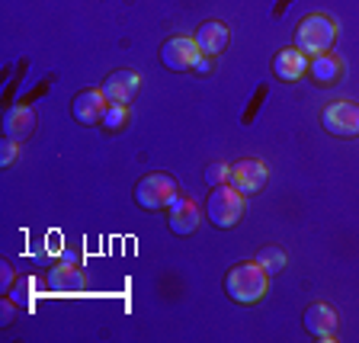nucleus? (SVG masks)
Returning <instances> with one entry per match:
<instances>
[{"label":"nucleus","mask_w":359,"mask_h":343,"mask_svg":"<svg viewBox=\"0 0 359 343\" xmlns=\"http://www.w3.org/2000/svg\"><path fill=\"white\" fill-rule=\"evenodd\" d=\"M266 279H269V273L257 260L241 263V267H234L224 276V292H228V299L241 302V305H254V302H260L266 295V289H269Z\"/></svg>","instance_id":"1"},{"label":"nucleus","mask_w":359,"mask_h":343,"mask_svg":"<svg viewBox=\"0 0 359 343\" xmlns=\"http://www.w3.org/2000/svg\"><path fill=\"white\" fill-rule=\"evenodd\" d=\"M334 36H337L334 20H327V16H321V13H311V16H305L302 26L295 29V48L311 55V58H318V55L330 52Z\"/></svg>","instance_id":"2"},{"label":"nucleus","mask_w":359,"mask_h":343,"mask_svg":"<svg viewBox=\"0 0 359 343\" xmlns=\"http://www.w3.org/2000/svg\"><path fill=\"white\" fill-rule=\"evenodd\" d=\"M173 199H177V180H173L170 173H148V177L138 180V187H135V202H138L144 212L167 209Z\"/></svg>","instance_id":"3"},{"label":"nucleus","mask_w":359,"mask_h":343,"mask_svg":"<svg viewBox=\"0 0 359 343\" xmlns=\"http://www.w3.org/2000/svg\"><path fill=\"white\" fill-rule=\"evenodd\" d=\"M241 218H244V193H238L231 183H222V187L212 189L209 222L215 224V228H234Z\"/></svg>","instance_id":"4"},{"label":"nucleus","mask_w":359,"mask_h":343,"mask_svg":"<svg viewBox=\"0 0 359 343\" xmlns=\"http://www.w3.org/2000/svg\"><path fill=\"white\" fill-rule=\"evenodd\" d=\"M324 128L340 138H353L359 135V103L353 100H337L324 109Z\"/></svg>","instance_id":"5"},{"label":"nucleus","mask_w":359,"mask_h":343,"mask_svg":"<svg viewBox=\"0 0 359 343\" xmlns=\"http://www.w3.org/2000/svg\"><path fill=\"white\" fill-rule=\"evenodd\" d=\"M199 58H202L199 45H196V39H189V36H173L170 42H164V48H161V61H164L170 71H177V74L193 71Z\"/></svg>","instance_id":"6"},{"label":"nucleus","mask_w":359,"mask_h":343,"mask_svg":"<svg viewBox=\"0 0 359 343\" xmlns=\"http://www.w3.org/2000/svg\"><path fill=\"white\" fill-rule=\"evenodd\" d=\"M266 164L263 161H238V164L231 167V173H228V183H231L238 193L250 196V193H260L263 187H266Z\"/></svg>","instance_id":"7"},{"label":"nucleus","mask_w":359,"mask_h":343,"mask_svg":"<svg viewBox=\"0 0 359 343\" xmlns=\"http://www.w3.org/2000/svg\"><path fill=\"white\" fill-rule=\"evenodd\" d=\"M138 83H142V77L135 74V71H116V74L106 77L103 97L109 100L112 106H128L132 97L138 93Z\"/></svg>","instance_id":"8"},{"label":"nucleus","mask_w":359,"mask_h":343,"mask_svg":"<svg viewBox=\"0 0 359 343\" xmlns=\"http://www.w3.org/2000/svg\"><path fill=\"white\" fill-rule=\"evenodd\" d=\"M109 106V100L103 97V90H83L77 93L74 103H71V112L74 119L83 122V126H93V122H103V112Z\"/></svg>","instance_id":"9"},{"label":"nucleus","mask_w":359,"mask_h":343,"mask_svg":"<svg viewBox=\"0 0 359 343\" xmlns=\"http://www.w3.org/2000/svg\"><path fill=\"white\" fill-rule=\"evenodd\" d=\"M196 228H199V206H196V199L177 196V199L170 202V231L180 234V238H187Z\"/></svg>","instance_id":"10"},{"label":"nucleus","mask_w":359,"mask_h":343,"mask_svg":"<svg viewBox=\"0 0 359 343\" xmlns=\"http://www.w3.org/2000/svg\"><path fill=\"white\" fill-rule=\"evenodd\" d=\"M305 330H308V334H314L318 340H330V337H334V330H337V311L330 305H324V302L308 305Z\"/></svg>","instance_id":"11"},{"label":"nucleus","mask_w":359,"mask_h":343,"mask_svg":"<svg viewBox=\"0 0 359 343\" xmlns=\"http://www.w3.org/2000/svg\"><path fill=\"white\" fill-rule=\"evenodd\" d=\"M36 132V112L29 106H13L4 116V138H13V142H26L29 135Z\"/></svg>","instance_id":"12"},{"label":"nucleus","mask_w":359,"mask_h":343,"mask_svg":"<svg viewBox=\"0 0 359 343\" xmlns=\"http://www.w3.org/2000/svg\"><path fill=\"white\" fill-rule=\"evenodd\" d=\"M308 71V55L299 52V48H283V52H276V58H273V74L279 77V81H299V77H305Z\"/></svg>","instance_id":"13"},{"label":"nucleus","mask_w":359,"mask_h":343,"mask_svg":"<svg viewBox=\"0 0 359 343\" xmlns=\"http://www.w3.org/2000/svg\"><path fill=\"white\" fill-rule=\"evenodd\" d=\"M83 273L74 267V263H58V267L48 273V289L52 292H58V295H74V292H81L83 289Z\"/></svg>","instance_id":"14"},{"label":"nucleus","mask_w":359,"mask_h":343,"mask_svg":"<svg viewBox=\"0 0 359 343\" xmlns=\"http://www.w3.org/2000/svg\"><path fill=\"white\" fill-rule=\"evenodd\" d=\"M196 45H199V52L202 55H218L228 45V26L224 22H218V20H205L196 29Z\"/></svg>","instance_id":"15"},{"label":"nucleus","mask_w":359,"mask_h":343,"mask_svg":"<svg viewBox=\"0 0 359 343\" xmlns=\"http://www.w3.org/2000/svg\"><path fill=\"white\" fill-rule=\"evenodd\" d=\"M340 58L337 55H330V52H324V55H318V58H311V77L318 83H330V81H337L340 77Z\"/></svg>","instance_id":"16"},{"label":"nucleus","mask_w":359,"mask_h":343,"mask_svg":"<svg viewBox=\"0 0 359 343\" xmlns=\"http://www.w3.org/2000/svg\"><path fill=\"white\" fill-rule=\"evenodd\" d=\"M10 299L16 302V308H32V302H36V279L32 276L16 279L13 289H10Z\"/></svg>","instance_id":"17"},{"label":"nucleus","mask_w":359,"mask_h":343,"mask_svg":"<svg viewBox=\"0 0 359 343\" xmlns=\"http://www.w3.org/2000/svg\"><path fill=\"white\" fill-rule=\"evenodd\" d=\"M254 260L260 263L263 269H266L269 276H273V273H279V269L285 267V260H289V257H285V250H283V247H263V250L254 257Z\"/></svg>","instance_id":"18"},{"label":"nucleus","mask_w":359,"mask_h":343,"mask_svg":"<svg viewBox=\"0 0 359 343\" xmlns=\"http://www.w3.org/2000/svg\"><path fill=\"white\" fill-rule=\"evenodd\" d=\"M126 119H128V106H106V112H103V126L106 128H112V132H116V128H122L126 126Z\"/></svg>","instance_id":"19"},{"label":"nucleus","mask_w":359,"mask_h":343,"mask_svg":"<svg viewBox=\"0 0 359 343\" xmlns=\"http://www.w3.org/2000/svg\"><path fill=\"white\" fill-rule=\"evenodd\" d=\"M228 173H231V167L222 164V161H215V164L205 167V180L209 183H215V187H222V183H228Z\"/></svg>","instance_id":"20"},{"label":"nucleus","mask_w":359,"mask_h":343,"mask_svg":"<svg viewBox=\"0 0 359 343\" xmlns=\"http://www.w3.org/2000/svg\"><path fill=\"white\" fill-rule=\"evenodd\" d=\"M16 144H20V142H13V138H7V142L0 144V164H4V167H10L16 161Z\"/></svg>","instance_id":"21"},{"label":"nucleus","mask_w":359,"mask_h":343,"mask_svg":"<svg viewBox=\"0 0 359 343\" xmlns=\"http://www.w3.org/2000/svg\"><path fill=\"white\" fill-rule=\"evenodd\" d=\"M13 283H16V279H13V267H10V263H0V289L10 292V289H13Z\"/></svg>","instance_id":"22"},{"label":"nucleus","mask_w":359,"mask_h":343,"mask_svg":"<svg viewBox=\"0 0 359 343\" xmlns=\"http://www.w3.org/2000/svg\"><path fill=\"white\" fill-rule=\"evenodd\" d=\"M13 308H16L13 299H4V305H0V321H4V324L13 321Z\"/></svg>","instance_id":"23"},{"label":"nucleus","mask_w":359,"mask_h":343,"mask_svg":"<svg viewBox=\"0 0 359 343\" xmlns=\"http://www.w3.org/2000/svg\"><path fill=\"white\" fill-rule=\"evenodd\" d=\"M209 67H212L209 55H202V58H199V61H196V67H193V71H199V74H205V71H209Z\"/></svg>","instance_id":"24"}]
</instances>
